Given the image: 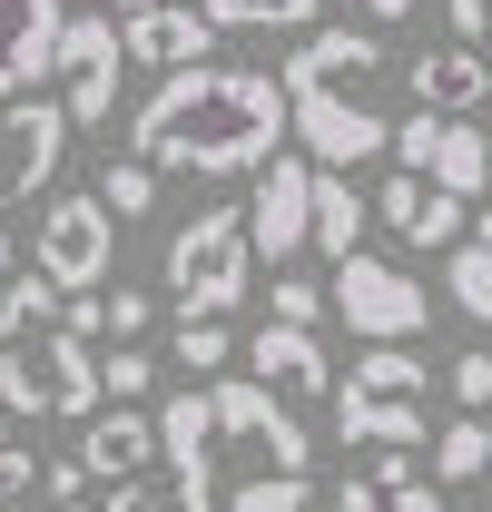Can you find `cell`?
<instances>
[{"label": "cell", "instance_id": "1", "mask_svg": "<svg viewBox=\"0 0 492 512\" xmlns=\"http://www.w3.org/2000/svg\"><path fill=\"white\" fill-rule=\"evenodd\" d=\"M286 148V89L266 69H227V60H197L168 69L138 119H128V158L138 168H187V178H256L266 158Z\"/></svg>", "mask_w": 492, "mask_h": 512}, {"label": "cell", "instance_id": "2", "mask_svg": "<svg viewBox=\"0 0 492 512\" xmlns=\"http://www.w3.org/2000/svg\"><path fill=\"white\" fill-rule=\"evenodd\" d=\"M158 453L178 473V512H227L237 483H266V473H306L315 434L296 424V404H276L256 375H217L168 394L158 414Z\"/></svg>", "mask_w": 492, "mask_h": 512}, {"label": "cell", "instance_id": "3", "mask_svg": "<svg viewBox=\"0 0 492 512\" xmlns=\"http://www.w3.org/2000/svg\"><path fill=\"white\" fill-rule=\"evenodd\" d=\"M374 79H384V40L374 30H306V50L286 60V138H306V158L325 178L384 158L394 119L374 109Z\"/></svg>", "mask_w": 492, "mask_h": 512}, {"label": "cell", "instance_id": "4", "mask_svg": "<svg viewBox=\"0 0 492 512\" xmlns=\"http://www.w3.org/2000/svg\"><path fill=\"white\" fill-rule=\"evenodd\" d=\"M424 414H433V375L414 345H365L345 384H335V434L374 453H414L424 444Z\"/></svg>", "mask_w": 492, "mask_h": 512}, {"label": "cell", "instance_id": "5", "mask_svg": "<svg viewBox=\"0 0 492 512\" xmlns=\"http://www.w3.org/2000/svg\"><path fill=\"white\" fill-rule=\"evenodd\" d=\"M0 414L10 424H89L99 414V355L60 325L0 335Z\"/></svg>", "mask_w": 492, "mask_h": 512}, {"label": "cell", "instance_id": "6", "mask_svg": "<svg viewBox=\"0 0 492 512\" xmlns=\"http://www.w3.org/2000/svg\"><path fill=\"white\" fill-rule=\"evenodd\" d=\"M246 276H256V256H246V217L237 207H197L178 237H168V296H178V316H237L246 306Z\"/></svg>", "mask_w": 492, "mask_h": 512}, {"label": "cell", "instance_id": "7", "mask_svg": "<svg viewBox=\"0 0 492 512\" xmlns=\"http://www.w3.org/2000/svg\"><path fill=\"white\" fill-rule=\"evenodd\" d=\"M50 79H60V119L69 128H109L119 79H128L109 10H69V20H60V60H50Z\"/></svg>", "mask_w": 492, "mask_h": 512}, {"label": "cell", "instance_id": "8", "mask_svg": "<svg viewBox=\"0 0 492 512\" xmlns=\"http://www.w3.org/2000/svg\"><path fill=\"white\" fill-rule=\"evenodd\" d=\"M325 306L345 316V335H365V345H404V335H424V286H414L404 266H384V256H335Z\"/></svg>", "mask_w": 492, "mask_h": 512}, {"label": "cell", "instance_id": "9", "mask_svg": "<svg viewBox=\"0 0 492 512\" xmlns=\"http://www.w3.org/2000/svg\"><path fill=\"white\" fill-rule=\"evenodd\" d=\"M384 148L404 158V178H424V188H443V197H483L492 188V138L473 119H433V109H414V119H394Z\"/></svg>", "mask_w": 492, "mask_h": 512}, {"label": "cell", "instance_id": "10", "mask_svg": "<svg viewBox=\"0 0 492 512\" xmlns=\"http://www.w3.org/2000/svg\"><path fill=\"white\" fill-rule=\"evenodd\" d=\"M109 247H119V227H109L99 197H50V207H40V256H30V276H50L60 296H99V286H109Z\"/></svg>", "mask_w": 492, "mask_h": 512}, {"label": "cell", "instance_id": "11", "mask_svg": "<svg viewBox=\"0 0 492 512\" xmlns=\"http://www.w3.org/2000/svg\"><path fill=\"white\" fill-rule=\"evenodd\" d=\"M69 158V119L60 99H40V89H20V99H0V207H20L30 188H50Z\"/></svg>", "mask_w": 492, "mask_h": 512}, {"label": "cell", "instance_id": "12", "mask_svg": "<svg viewBox=\"0 0 492 512\" xmlns=\"http://www.w3.org/2000/svg\"><path fill=\"white\" fill-rule=\"evenodd\" d=\"M306 207H315V168L306 158H266L256 168V197H246L237 217H246V256H266V266H286V256L306 247Z\"/></svg>", "mask_w": 492, "mask_h": 512}, {"label": "cell", "instance_id": "13", "mask_svg": "<svg viewBox=\"0 0 492 512\" xmlns=\"http://www.w3.org/2000/svg\"><path fill=\"white\" fill-rule=\"evenodd\" d=\"M60 20H69V0H0V99H20V89L50 79Z\"/></svg>", "mask_w": 492, "mask_h": 512}, {"label": "cell", "instance_id": "14", "mask_svg": "<svg viewBox=\"0 0 492 512\" xmlns=\"http://www.w3.org/2000/svg\"><path fill=\"white\" fill-rule=\"evenodd\" d=\"M119 60L197 69V60H217V30H207L197 10H178V0H158V10H128V20H119Z\"/></svg>", "mask_w": 492, "mask_h": 512}, {"label": "cell", "instance_id": "15", "mask_svg": "<svg viewBox=\"0 0 492 512\" xmlns=\"http://www.w3.org/2000/svg\"><path fill=\"white\" fill-rule=\"evenodd\" d=\"M365 217H384L404 247H463V197L424 188V178H404V168L374 188V207H365Z\"/></svg>", "mask_w": 492, "mask_h": 512}, {"label": "cell", "instance_id": "16", "mask_svg": "<svg viewBox=\"0 0 492 512\" xmlns=\"http://www.w3.org/2000/svg\"><path fill=\"white\" fill-rule=\"evenodd\" d=\"M148 453H158V424H148L138 404H99L89 434H79V473H89V483H138Z\"/></svg>", "mask_w": 492, "mask_h": 512}, {"label": "cell", "instance_id": "17", "mask_svg": "<svg viewBox=\"0 0 492 512\" xmlns=\"http://www.w3.org/2000/svg\"><path fill=\"white\" fill-rule=\"evenodd\" d=\"M246 355H256V384H266L276 404H296V394H325V384H335V375H325V345L296 335V325H256Z\"/></svg>", "mask_w": 492, "mask_h": 512}, {"label": "cell", "instance_id": "18", "mask_svg": "<svg viewBox=\"0 0 492 512\" xmlns=\"http://www.w3.org/2000/svg\"><path fill=\"white\" fill-rule=\"evenodd\" d=\"M483 89H492V79H483V50H453V40H443V50L414 60V109H433V119H463Z\"/></svg>", "mask_w": 492, "mask_h": 512}, {"label": "cell", "instance_id": "19", "mask_svg": "<svg viewBox=\"0 0 492 512\" xmlns=\"http://www.w3.org/2000/svg\"><path fill=\"white\" fill-rule=\"evenodd\" d=\"M306 247H325V256H365V197L345 188V178H325V168H315V207H306Z\"/></svg>", "mask_w": 492, "mask_h": 512}, {"label": "cell", "instance_id": "20", "mask_svg": "<svg viewBox=\"0 0 492 512\" xmlns=\"http://www.w3.org/2000/svg\"><path fill=\"white\" fill-rule=\"evenodd\" d=\"M483 473H492V424L483 414H453V424L433 434V493H443V483H483Z\"/></svg>", "mask_w": 492, "mask_h": 512}, {"label": "cell", "instance_id": "21", "mask_svg": "<svg viewBox=\"0 0 492 512\" xmlns=\"http://www.w3.org/2000/svg\"><path fill=\"white\" fill-rule=\"evenodd\" d=\"M325 0H197L207 30H315Z\"/></svg>", "mask_w": 492, "mask_h": 512}, {"label": "cell", "instance_id": "22", "mask_svg": "<svg viewBox=\"0 0 492 512\" xmlns=\"http://www.w3.org/2000/svg\"><path fill=\"white\" fill-rule=\"evenodd\" d=\"M40 325H60V286L20 266V276L0 286V335H40Z\"/></svg>", "mask_w": 492, "mask_h": 512}, {"label": "cell", "instance_id": "23", "mask_svg": "<svg viewBox=\"0 0 492 512\" xmlns=\"http://www.w3.org/2000/svg\"><path fill=\"white\" fill-rule=\"evenodd\" d=\"M443 256H453V266H443V286H453V306H463L473 325H492V256L473 247V237H463V247H443Z\"/></svg>", "mask_w": 492, "mask_h": 512}, {"label": "cell", "instance_id": "24", "mask_svg": "<svg viewBox=\"0 0 492 512\" xmlns=\"http://www.w3.org/2000/svg\"><path fill=\"white\" fill-rule=\"evenodd\" d=\"M99 207H109V227H119V217H148V207H158V168H138V158H109V178H99Z\"/></svg>", "mask_w": 492, "mask_h": 512}, {"label": "cell", "instance_id": "25", "mask_svg": "<svg viewBox=\"0 0 492 512\" xmlns=\"http://www.w3.org/2000/svg\"><path fill=\"white\" fill-rule=\"evenodd\" d=\"M227 355H237V335L217 316H178V375H217Z\"/></svg>", "mask_w": 492, "mask_h": 512}, {"label": "cell", "instance_id": "26", "mask_svg": "<svg viewBox=\"0 0 492 512\" xmlns=\"http://www.w3.org/2000/svg\"><path fill=\"white\" fill-rule=\"evenodd\" d=\"M315 493H306V473H266V483H237L227 493V512H306Z\"/></svg>", "mask_w": 492, "mask_h": 512}, {"label": "cell", "instance_id": "27", "mask_svg": "<svg viewBox=\"0 0 492 512\" xmlns=\"http://www.w3.org/2000/svg\"><path fill=\"white\" fill-rule=\"evenodd\" d=\"M266 306H276L266 325H296V335H315V316H325V286H306V276H276V286H266Z\"/></svg>", "mask_w": 492, "mask_h": 512}, {"label": "cell", "instance_id": "28", "mask_svg": "<svg viewBox=\"0 0 492 512\" xmlns=\"http://www.w3.org/2000/svg\"><path fill=\"white\" fill-rule=\"evenodd\" d=\"M148 384H158V365H148V355H138V345H119V355H109V365H99V404H138V394H148Z\"/></svg>", "mask_w": 492, "mask_h": 512}, {"label": "cell", "instance_id": "29", "mask_svg": "<svg viewBox=\"0 0 492 512\" xmlns=\"http://www.w3.org/2000/svg\"><path fill=\"white\" fill-rule=\"evenodd\" d=\"M443 384H453V404H463V414H483V404H492V355H483V345H473V355H453V375H443Z\"/></svg>", "mask_w": 492, "mask_h": 512}, {"label": "cell", "instance_id": "30", "mask_svg": "<svg viewBox=\"0 0 492 512\" xmlns=\"http://www.w3.org/2000/svg\"><path fill=\"white\" fill-rule=\"evenodd\" d=\"M30 473H40V463H30V444H20V434H10V414H0V512L30 493Z\"/></svg>", "mask_w": 492, "mask_h": 512}, {"label": "cell", "instance_id": "31", "mask_svg": "<svg viewBox=\"0 0 492 512\" xmlns=\"http://www.w3.org/2000/svg\"><path fill=\"white\" fill-rule=\"evenodd\" d=\"M443 30H453V50H483V30H492V0H443Z\"/></svg>", "mask_w": 492, "mask_h": 512}, {"label": "cell", "instance_id": "32", "mask_svg": "<svg viewBox=\"0 0 492 512\" xmlns=\"http://www.w3.org/2000/svg\"><path fill=\"white\" fill-rule=\"evenodd\" d=\"M138 325H148V296L109 286V296H99V335H138Z\"/></svg>", "mask_w": 492, "mask_h": 512}, {"label": "cell", "instance_id": "33", "mask_svg": "<svg viewBox=\"0 0 492 512\" xmlns=\"http://www.w3.org/2000/svg\"><path fill=\"white\" fill-rule=\"evenodd\" d=\"M40 493H50L60 512H89V473H79V463H50V473H40Z\"/></svg>", "mask_w": 492, "mask_h": 512}, {"label": "cell", "instance_id": "34", "mask_svg": "<svg viewBox=\"0 0 492 512\" xmlns=\"http://www.w3.org/2000/svg\"><path fill=\"white\" fill-rule=\"evenodd\" d=\"M384 512H443V493L414 473V483H394V493H384Z\"/></svg>", "mask_w": 492, "mask_h": 512}, {"label": "cell", "instance_id": "35", "mask_svg": "<svg viewBox=\"0 0 492 512\" xmlns=\"http://www.w3.org/2000/svg\"><path fill=\"white\" fill-rule=\"evenodd\" d=\"M109 512H168L158 483H109Z\"/></svg>", "mask_w": 492, "mask_h": 512}, {"label": "cell", "instance_id": "36", "mask_svg": "<svg viewBox=\"0 0 492 512\" xmlns=\"http://www.w3.org/2000/svg\"><path fill=\"white\" fill-rule=\"evenodd\" d=\"M335 512H384V493H374L365 473H345V483H335Z\"/></svg>", "mask_w": 492, "mask_h": 512}, {"label": "cell", "instance_id": "37", "mask_svg": "<svg viewBox=\"0 0 492 512\" xmlns=\"http://www.w3.org/2000/svg\"><path fill=\"white\" fill-rule=\"evenodd\" d=\"M374 493H394V483H414V453H374V473H365Z\"/></svg>", "mask_w": 492, "mask_h": 512}, {"label": "cell", "instance_id": "38", "mask_svg": "<svg viewBox=\"0 0 492 512\" xmlns=\"http://www.w3.org/2000/svg\"><path fill=\"white\" fill-rule=\"evenodd\" d=\"M374 20H414V0H365Z\"/></svg>", "mask_w": 492, "mask_h": 512}, {"label": "cell", "instance_id": "39", "mask_svg": "<svg viewBox=\"0 0 492 512\" xmlns=\"http://www.w3.org/2000/svg\"><path fill=\"white\" fill-rule=\"evenodd\" d=\"M473 247H483V256H492V207H483V227H473Z\"/></svg>", "mask_w": 492, "mask_h": 512}, {"label": "cell", "instance_id": "40", "mask_svg": "<svg viewBox=\"0 0 492 512\" xmlns=\"http://www.w3.org/2000/svg\"><path fill=\"white\" fill-rule=\"evenodd\" d=\"M99 10H158V0H99Z\"/></svg>", "mask_w": 492, "mask_h": 512}, {"label": "cell", "instance_id": "41", "mask_svg": "<svg viewBox=\"0 0 492 512\" xmlns=\"http://www.w3.org/2000/svg\"><path fill=\"white\" fill-rule=\"evenodd\" d=\"M0 276H10V237H0Z\"/></svg>", "mask_w": 492, "mask_h": 512}, {"label": "cell", "instance_id": "42", "mask_svg": "<svg viewBox=\"0 0 492 512\" xmlns=\"http://www.w3.org/2000/svg\"><path fill=\"white\" fill-rule=\"evenodd\" d=\"M483 79H492V50H483Z\"/></svg>", "mask_w": 492, "mask_h": 512}, {"label": "cell", "instance_id": "43", "mask_svg": "<svg viewBox=\"0 0 492 512\" xmlns=\"http://www.w3.org/2000/svg\"><path fill=\"white\" fill-rule=\"evenodd\" d=\"M10 512H30V503H10Z\"/></svg>", "mask_w": 492, "mask_h": 512}]
</instances>
